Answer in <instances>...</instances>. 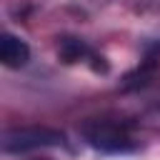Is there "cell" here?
I'll list each match as a JSON object with an SVG mask.
<instances>
[{"instance_id":"277c9868","label":"cell","mask_w":160,"mask_h":160,"mask_svg":"<svg viewBox=\"0 0 160 160\" xmlns=\"http://www.w3.org/2000/svg\"><path fill=\"white\" fill-rule=\"evenodd\" d=\"M0 60L5 68H22L30 60V48L25 40H20L12 32H5L0 40Z\"/></svg>"},{"instance_id":"7a4b0ae2","label":"cell","mask_w":160,"mask_h":160,"mask_svg":"<svg viewBox=\"0 0 160 160\" xmlns=\"http://www.w3.org/2000/svg\"><path fill=\"white\" fill-rule=\"evenodd\" d=\"M65 135L60 130L52 128H15V130H5L2 135V150L5 152H28L35 148H45V145H62Z\"/></svg>"},{"instance_id":"3957f363","label":"cell","mask_w":160,"mask_h":160,"mask_svg":"<svg viewBox=\"0 0 160 160\" xmlns=\"http://www.w3.org/2000/svg\"><path fill=\"white\" fill-rule=\"evenodd\" d=\"M58 55L62 58V62H78V60L90 58L95 72H105V70H108V62H102V58H98V55L85 45V40H80V38H62L60 45H58Z\"/></svg>"},{"instance_id":"8992f818","label":"cell","mask_w":160,"mask_h":160,"mask_svg":"<svg viewBox=\"0 0 160 160\" xmlns=\"http://www.w3.org/2000/svg\"><path fill=\"white\" fill-rule=\"evenodd\" d=\"M45 160H48V158H45Z\"/></svg>"},{"instance_id":"5b68a950","label":"cell","mask_w":160,"mask_h":160,"mask_svg":"<svg viewBox=\"0 0 160 160\" xmlns=\"http://www.w3.org/2000/svg\"><path fill=\"white\" fill-rule=\"evenodd\" d=\"M140 122H142V125H148V128L160 130V90L148 100L145 110L140 112Z\"/></svg>"},{"instance_id":"6da1fadb","label":"cell","mask_w":160,"mask_h":160,"mask_svg":"<svg viewBox=\"0 0 160 160\" xmlns=\"http://www.w3.org/2000/svg\"><path fill=\"white\" fill-rule=\"evenodd\" d=\"M80 132L88 140V145L102 152H130L138 148L132 138V128L122 118H108V115L88 118L80 125Z\"/></svg>"}]
</instances>
